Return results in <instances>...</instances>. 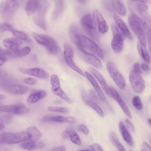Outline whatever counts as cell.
I'll use <instances>...</instances> for the list:
<instances>
[{
	"mask_svg": "<svg viewBox=\"0 0 151 151\" xmlns=\"http://www.w3.org/2000/svg\"><path fill=\"white\" fill-rule=\"evenodd\" d=\"M89 70L97 79L105 92L107 95L111 96L110 88L108 86L105 79L102 75L97 70L92 67H89Z\"/></svg>",
	"mask_w": 151,
	"mask_h": 151,
	"instance_id": "obj_20",
	"label": "cell"
},
{
	"mask_svg": "<svg viewBox=\"0 0 151 151\" xmlns=\"http://www.w3.org/2000/svg\"><path fill=\"white\" fill-rule=\"evenodd\" d=\"M81 96L83 100L87 105L95 110L101 117H104V115L101 108L83 89L81 90Z\"/></svg>",
	"mask_w": 151,
	"mask_h": 151,
	"instance_id": "obj_14",
	"label": "cell"
},
{
	"mask_svg": "<svg viewBox=\"0 0 151 151\" xmlns=\"http://www.w3.org/2000/svg\"><path fill=\"white\" fill-rule=\"evenodd\" d=\"M6 98V96H5L0 94V100H4Z\"/></svg>",
	"mask_w": 151,
	"mask_h": 151,
	"instance_id": "obj_57",
	"label": "cell"
},
{
	"mask_svg": "<svg viewBox=\"0 0 151 151\" xmlns=\"http://www.w3.org/2000/svg\"><path fill=\"white\" fill-rule=\"evenodd\" d=\"M24 81L27 84L31 85L35 84L36 82V81L35 79L30 78H25L24 79Z\"/></svg>",
	"mask_w": 151,
	"mask_h": 151,
	"instance_id": "obj_46",
	"label": "cell"
},
{
	"mask_svg": "<svg viewBox=\"0 0 151 151\" xmlns=\"http://www.w3.org/2000/svg\"><path fill=\"white\" fill-rule=\"evenodd\" d=\"M137 49L139 53L143 60L148 63L150 62V58L149 53L144 45L140 42L137 44Z\"/></svg>",
	"mask_w": 151,
	"mask_h": 151,
	"instance_id": "obj_31",
	"label": "cell"
},
{
	"mask_svg": "<svg viewBox=\"0 0 151 151\" xmlns=\"http://www.w3.org/2000/svg\"><path fill=\"white\" fill-rule=\"evenodd\" d=\"M79 50L81 57L86 62L98 69H101L102 68L101 62L93 54L84 50Z\"/></svg>",
	"mask_w": 151,
	"mask_h": 151,
	"instance_id": "obj_15",
	"label": "cell"
},
{
	"mask_svg": "<svg viewBox=\"0 0 151 151\" xmlns=\"http://www.w3.org/2000/svg\"><path fill=\"white\" fill-rule=\"evenodd\" d=\"M114 18L116 25L122 32L129 39L132 40V35L125 22L117 15H115L114 16Z\"/></svg>",
	"mask_w": 151,
	"mask_h": 151,
	"instance_id": "obj_21",
	"label": "cell"
},
{
	"mask_svg": "<svg viewBox=\"0 0 151 151\" xmlns=\"http://www.w3.org/2000/svg\"><path fill=\"white\" fill-rule=\"evenodd\" d=\"M129 25L139 41L146 46L147 41L146 31L150 28V24L142 19L136 14L132 12L128 18Z\"/></svg>",
	"mask_w": 151,
	"mask_h": 151,
	"instance_id": "obj_2",
	"label": "cell"
},
{
	"mask_svg": "<svg viewBox=\"0 0 151 151\" xmlns=\"http://www.w3.org/2000/svg\"><path fill=\"white\" fill-rule=\"evenodd\" d=\"M148 122L149 123V124L150 125H151V119L150 118H149L148 119Z\"/></svg>",
	"mask_w": 151,
	"mask_h": 151,
	"instance_id": "obj_59",
	"label": "cell"
},
{
	"mask_svg": "<svg viewBox=\"0 0 151 151\" xmlns=\"http://www.w3.org/2000/svg\"><path fill=\"white\" fill-rule=\"evenodd\" d=\"M69 138L71 141L77 145H80L81 143L80 139L76 131L70 129L69 132Z\"/></svg>",
	"mask_w": 151,
	"mask_h": 151,
	"instance_id": "obj_34",
	"label": "cell"
},
{
	"mask_svg": "<svg viewBox=\"0 0 151 151\" xmlns=\"http://www.w3.org/2000/svg\"><path fill=\"white\" fill-rule=\"evenodd\" d=\"M14 29V28L7 23L2 22L0 24V32L7 30L12 31Z\"/></svg>",
	"mask_w": 151,
	"mask_h": 151,
	"instance_id": "obj_40",
	"label": "cell"
},
{
	"mask_svg": "<svg viewBox=\"0 0 151 151\" xmlns=\"http://www.w3.org/2000/svg\"><path fill=\"white\" fill-rule=\"evenodd\" d=\"M55 4V7L53 12L52 17L56 19L62 13L64 7V0H54Z\"/></svg>",
	"mask_w": 151,
	"mask_h": 151,
	"instance_id": "obj_25",
	"label": "cell"
},
{
	"mask_svg": "<svg viewBox=\"0 0 151 151\" xmlns=\"http://www.w3.org/2000/svg\"><path fill=\"white\" fill-rule=\"evenodd\" d=\"M78 129L85 134L87 135L89 133L88 129L86 126L84 124L80 125L78 127Z\"/></svg>",
	"mask_w": 151,
	"mask_h": 151,
	"instance_id": "obj_44",
	"label": "cell"
},
{
	"mask_svg": "<svg viewBox=\"0 0 151 151\" xmlns=\"http://www.w3.org/2000/svg\"><path fill=\"white\" fill-rule=\"evenodd\" d=\"M5 127L4 125L1 124H0V131L3 129Z\"/></svg>",
	"mask_w": 151,
	"mask_h": 151,
	"instance_id": "obj_58",
	"label": "cell"
},
{
	"mask_svg": "<svg viewBox=\"0 0 151 151\" xmlns=\"http://www.w3.org/2000/svg\"><path fill=\"white\" fill-rule=\"evenodd\" d=\"M80 23L83 29L89 35L96 37V24L91 14H87L83 16L81 19Z\"/></svg>",
	"mask_w": 151,
	"mask_h": 151,
	"instance_id": "obj_11",
	"label": "cell"
},
{
	"mask_svg": "<svg viewBox=\"0 0 151 151\" xmlns=\"http://www.w3.org/2000/svg\"><path fill=\"white\" fill-rule=\"evenodd\" d=\"M109 139L112 143L119 150L126 151L124 147L120 142L117 135L113 131H111L110 132Z\"/></svg>",
	"mask_w": 151,
	"mask_h": 151,
	"instance_id": "obj_30",
	"label": "cell"
},
{
	"mask_svg": "<svg viewBox=\"0 0 151 151\" xmlns=\"http://www.w3.org/2000/svg\"><path fill=\"white\" fill-rule=\"evenodd\" d=\"M119 128L124 139L129 146L131 147L133 146V142L132 137L122 121H120L119 122Z\"/></svg>",
	"mask_w": 151,
	"mask_h": 151,
	"instance_id": "obj_23",
	"label": "cell"
},
{
	"mask_svg": "<svg viewBox=\"0 0 151 151\" xmlns=\"http://www.w3.org/2000/svg\"><path fill=\"white\" fill-rule=\"evenodd\" d=\"M76 119L72 117H64L61 116H52L50 121L57 122H66L69 123H74Z\"/></svg>",
	"mask_w": 151,
	"mask_h": 151,
	"instance_id": "obj_33",
	"label": "cell"
},
{
	"mask_svg": "<svg viewBox=\"0 0 151 151\" xmlns=\"http://www.w3.org/2000/svg\"><path fill=\"white\" fill-rule=\"evenodd\" d=\"M45 145L44 142L42 141H29L24 143L20 145L21 147L24 149L34 150L39 149L43 148Z\"/></svg>",
	"mask_w": 151,
	"mask_h": 151,
	"instance_id": "obj_24",
	"label": "cell"
},
{
	"mask_svg": "<svg viewBox=\"0 0 151 151\" xmlns=\"http://www.w3.org/2000/svg\"><path fill=\"white\" fill-rule=\"evenodd\" d=\"M31 136L27 132L4 133L0 134V144H13L29 140Z\"/></svg>",
	"mask_w": 151,
	"mask_h": 151,
	"instance_id": "obj_4",
	"label": "cell"
},
{
	"mask_svg": "<svg viewBox=\"0 0 151 151\" xmlns=\"http://www.w3.org/2000/svg\"><path fill=\"white\" fill-rule=\"evenodd\" d=\"M27 132L30 135L31 137L29 140L30 141H38L42 137V134L38 129L35 126H31L27 129Z\"/></svg>",
	"mask_w": 151,
	"mask_h": 151,
	"instance_id": "obj_29",
	"label": "cell"
},
{
	"mask_svg": "<svg viewBox=\"0 0 151 151\" xmlns=\"http://www.w3.org/2000/svg\"><path fill=\"white\" fill-rule=\"evenodd\" d=\"M19 70L23 73L41 78L46 79L48 76L47 73L40 68H19Z\"/></svg>",
	"mask_w": 151,
	"mask_h": 151,
	"instance_id": "obj_17",
	"label": "cell"
},
{
	"mask_svg": "<svg viewBox=\"0 0 151 151\" xmlns=\"http://www.w3.org/2000/svg\"><path fill=\"white\" fill-rule=\"evenodd\" d=\"M14 35L17 38L22 40L28 39V35L24 32L14 29L11 31Z\"/></svg>",
	"mask_w": 151,
	"mask_h": 151,
	"instance_id": "obj_37",
	"label": "cell"
},
{
	"mask_svg": "<svg viewBox=\"0 0 151 151\" xmlns=\"http://www.w3.org/2000/svg\"><path fill=\"white\" fill-rule=\"evenodd\" d=\"M90 150L102 151L103 150L99 145L94 143L91 145L90 147Z\"/></svg>",
	"mask_w": 151,
	"mask_h": 151,
	"instance_id": "obj_43",
	"label": "cell"
},
{
	"mask_svg": "<svg viewBox=\"0 0 151 151\" xmlns=\"http://www.w3.org/2000/svg\"><path fill=\"white\" fill-rule=\"evenodd\" d=\"M47 109L50 111L62 113H67L68 111L67 108L62 107L50 106Z\"/></svg>",
	"mask_w": 151,
	"mask_h": 151,
	"instance_id": "obj_39",
	"label": "cell"
},
{
	"mask_svg": "<svg viewBox=\"0 0 151 151\" xmlns=\"http://www.w3.org/2000/svg\"><path fill=\"white\" fill-rule=\"evenodd\" d=\"M46 95L45 91L42 90L32 94L28 97L27 102L30 104H33L42 99Z\"/></svg>",
	"mask_w": 151,
	"mask_h": 151,
	"instance_id": "obj_28",
	"label": "cell"
},
{
	"mask_svg": "<svg viewBox=\"0 0 151 151\" xmlns=\"http://www.w3.org/2000/svg\"><path fill=\"white\" fill-rule=\"evenodd\" d=\"M78 2L82 4H84L86 2V0H76Z\"/></svg>",
	"mask_w": 151,
	"mask_h": 151,
	"instance_id": "obj_56",
	"label": "cell"
},
{
	"mask_svg": "<svg viewBox=\"0 0 151 151\" xmlns=\"http://www.w3.org/2000/svg\"><path fill=\"white\" fill-rule=\"evenodd\" d=\"M113 9L120 15L124 16L126 14L125 7L121 0H111Z\"/></svg>",
	"mask_w": 151,
	"mask_h": 151,
	"instance_id": "obj_26",
	"label": "cell"
},
{
	"mask_svg": "<svg viewBox=\"0 0 151 151\" xmlns=\"http://www.w3.org/2000/svg\"><path fill=\"white\" fill-rule=\"evenodd\" d=\"M5 91L10 93L22 95L27 93L29 90V88L26 86L12 84L6 86Z\"/></svg>",
	"mask_w": 151,
	"mask_h": 151,
	"instance_id": "obj_19",
	"label": "cell"
},
{
	"mask_svg": "<svg viewBox=\"0 0 151 151\" xmlns=\"http://www.w3.org/2000/svg\"><path fill=\"white\" fill-rule=\"evenodd\" d=\"M142 69L145 71L149 70L150 68L149 66L146 63H142Z\"/></svg>",
	"mask_w": 151,
	"mask_h": 151,
	"instance_id": "obj_53",
	"label": "cell"
},
{
	"mask_svg": "<svg viewBox=\"0 0 151 151\" xmlns=\"http://www.w3.org/2000/svg\"><path fill=\"white\" fill-rule=\"evenodd\" d=\"M52 116L50 115H47L44 116L43 117L41 120L43 122H47L49 121H50V119Z\"/></svg>",
	"mask_w": 151,
	"mask_h": 151,
	"instance_id": "obj_52",
	"label": "cell"
},
{
	"mask_svg": "<svg viewBox=\"0 0 151 151\" xmlns=\"http://www.w3.org/2000/svg\"><path fill=\"white\" fill-rule=\"evenodd\" d=\"M111 96L113 98L118 104L126 114L132 118L131 113L126 103L116 89L113 87H109Z\"/></svg>",
	"mask_w": 151,
	"mask_h": 151,
	"instance_id": "obj_16",
	"label": "cell"
},
{
	"mask_svg": "<svg viewBox=\"0 0 151 151\" xmlns=\"http://www.w3.org/2000/svg\"><path fill=\"white\" fill-rule=\"evenodd\" d=\"M103 3L105 7L109 11H112L113 9L111 1L109 0H103Z\"/></svg>",
	"mask_w": 151,
	"mask_h": 151,
	"instance_id": "obj_42",
	"label": "cell"
},
{
	"mask_svg": "<svg viewBox=\"0 0 151 151\" xmlns=\"http://www.w3.org/2000/svg\"><path fill=\"white\" fill-rule=\"evenodd\" d=\"M16 0V1H18V0H19V1H21V0Z\"/></svg>",
	"mask_w": 151,
	"mask_h": 151,
	"instance_id": "obj_60",
	"label": "cell"
},
{
	"mask_svg": "<svg viewBox=\"0 0 151 151\" xmlns=\"http://www.w3.org/2000/svg\"><path fill=\"white\" fill-rule=\"evenodd\" d=\"M93 20L97 24L99 31L104 34L108 30V27L103 16L97 9L94 10L93 13Z\"/></svg>",
	"mask_w": 151,
	"mask_h": 151,
	"instance_id": "obj_13",
	"label": "cell"
},
{
	"mask_svg": "<svg viewBox=\"0 0 151 151\" xmlns=\"http://www.w3.org/2000/svg\"><path fill=\"white\" fill-rule=\"evenodd\" d=\"M31 50L29 47L26 46L22 49H19L14 53L17 57H23L28 55L30 52Z\"/></svg>",
	"mask_w": 151,
	"mask_h": 151,
	"instance_id": "obj_35",
	"label": "cell"
},
{
	"mask_svg": "<svg viewBox=\"0 0 151 151\" xmlns=\"http://www.w3.org/2000/svg\"><path fill=\"white\" fill-rule=\"evenodd\" d=\"M106 65L109 75L116 85L120 89H123L125 86V80L115 65L111 62L109 61Z\"/></svg>",
	"mask_w": 151,
	"mask_h": 151,
	"instance_id": "obj_9",
	"label": "cell"
},
{
	"mask_svg": "<svg viewBox=\"0 0 151 151\" xmlns=\"http://www.w3.org/2000/svg\"><path fill=\"white\" fill-rule=\"evenodd\" d=\"M78 28L72 27L70 28L69 34L72 41L79 50L89 51L101 59H103L104 55L99 46L92 40L78 32Z\"/></svg>",
	"mask_w": 151,
	"mask_h": 151,
	"instance_id": "obj_1",
	"label": "cell"
},
{
	"mask_svg": "<svg viewBox=\"0 0 151 151\" xmlns=\"http://www.w3.org/2000/svg\"><path fill=\"white\" fill-rule=\"evenodd\" d=\"M3 43L7 48L14 53L19 49L22 42L17 38H10L4 39Z\"/></svg>",
	"mask_w": 151,
	"mask_h": 151,
	"instance_id": "obj_18",
	"label": "cell"
},
{
	"mask_svg": "<svg viewBox=\"0 0 151 151\" xmlns=\"http://www.w3.org/2000/svg\"><path fill=\"white\" fill-rule=\"evenodd\" d=\"M12 53V52L10 50L4 49L1 48L0 47V55H9Z\"/></svg>",
	"mask_w": 151,
	"mask_h": 151,
	"instance_id": "obj_49",
	"label": "cell"
},
{
	"mask_svg": "<svg viewBox=\"0 0 151 151\" xmlns=\"http://www.w3.org/2000/svg\"><path fill=\"white\" fill-rule=\"evenodd\" d=\"M140 74L132 70L129 76L132 87L136 93H142L145 87V81Z\"/></svg>",
	"mask_w": 151,
	"mask_h": 151,
	"instance_id": "obj_10",
	"label": "cell"
},
{
	"mask_svg": "<svg viewBox=\"0 0 151 151\" xmlns=\"http://www.w3.org/2000/svg\"><path fill=\"white\" fill-rule=\"evenodd\" d=\"M6 61L5 58L0 55V65H3L5 62Z\"/></svg>",
	"mask_w": 151,
	"mask_h": 151,
	"instance_id": "obj_54",
	"label": "cell"
},
{
	"mask_svg": "<svg viewBox=\"0 0 151 151\" xmlns=\"http://www.w3.org/2000/svg\"><path fill=\"white\" fill-rule=\"evenodd\" d=\"M32 35L37 43L45 47L49 53L56 55L59 48L55 41L51 37L46 35L40 34L33 32Z\"/></svg>",
	"mask_w": 151,
	"mask_h": 151,
	"instance_id": "obj_5",
	"label": "cell"
},
{
	"mask_svg": "<svg viewBox=\"0 0 151 151\" xmlns=\"http://www.w3.org/2000/svg\"><path fill=\"white\" fill-rule=\"evenodd\" d=\"M38 0H28L25 6V12L27 15L30 16L35 11L38 4Z\"/></svg>",
	"mask_w": 151,
	"mask_h": 151,
	"instance_id": "obj_27",
	"label": "cell"
},
{
	"mask_svg": "<svg viewBox=\"0 0 151 151\" xmlns=\"http://www.w3.org/2000/svg\"><path fill=\"white\" fill-rule=\"evenodd\" d=\"M63 48L64 58L67 64L72 69L85 77L84 73L74 62V52L71 47L69 44H65L64 45Z\"/></svg>",
	"mask_w": 151,
	"mask_h": 151,
	"instance_id": "obj_8",
	"label": "cell"
},
{
	"mask_svg": "<svg viewBox=\"0 0 151 151\" xmlns=\"http://www.w3.org/2000/svg\"><path fill=\"white\" fill-rule=\"evenodd\" d=\"M132 70L140 74L141 70L139 64L138 63H135L133 65Z\"/></svg>",
	"mask_w": 151,
	"mask_h": 151,
	"instance_id": "obj_45",
	"label": "cell"
},
{
	"mask_svg": "<svg viewBox=\"0 0 151 151\" xmlns=\"http://www.w3.org/2000/svg\"><path fill=\"white\" fill-rule=\"evenodd\" d=\"M29 111V109L23 104L0 106V112H10L20 115L27 113Z\"/></svg>",
	"mask_w": 151,
	"mask_h": 151,
	"instance_id": "obj_12",
	"label": "cell"
},
{
	"mask_svg": "<svg viewBox=\"0 0 151 151\" xmlns=\"http://www.w3.org/2000/svg\"><path fill=\"white\" fill-rule=\"evenodd\" d=\"M66 150V148L64 146H60L55 147L52 149L51 150L52 151H64Z\"/></svg>",
	"mask_w": 151,
	"mask_h": 151,
	"instance_id": "obj_51",
	"label": "cell"
},
{
	"mask_svg": "<svg viewBox=\"0 0 151 151\" xmlns=\"http://www.w3.org/2000/svg\"><path fill=\"white\" fill-rule=\"evenodd\" d=\"M51 83L52 87H60L59 80L58 76L55 74L52 75L51 77Z\"/></svg>",
	"mask_w": 151,
	"mask_h": 151,
	"instance_id": "obj_41",
	"label": "cell"
},
{
	"mask_svg": "<svg viewBox=\"0 0 151 151\" xmlns=\"http://www.w3.org/2000/svg\"><path fill=\"white\" fill-rule=\"evenodd\" d=\"M125 121L127 127L129 129L132 131H134V127L130 121L127 119H126Z\"/></svg>",
	"mask_w": 151,
	"mask_h": 151,
	"instance_id": "obj_48",
	"label": "cell"
},
{
	"mask_svg": "<svg viewBox=\"0 0 151 151\" xmlns=\"http://www.w3.org/2000/svg\"><path fill=\"white\" fill-rule=\"evenodd\" d=\"M6 74V73L4 70L0 69V78L5 76Z\"/></svg>",
	"mask_w": 151,
	"mask_h": 151,
	"instance_id": "obj_55",
	"label": "cell"
},
{
	"mask_svg": "<svg viewBox=\"0 0 151 151\" xmlns=\"http://www.w3.org/2000/svg\"><path fill=\"white\" fill-rule=\"evenodd\" d=\"M142 149L141 151H150L151 148L149 145L146 142H143L142 144Z\"/></svg>",
	"mask_w": 151,
	"mask_h": 151,
	"instance_id": "obj_50",
	"label": "cell"
},
{
	"mask_svg": "<svg viewBox=\"0 0 151 151\" xmlns=\"http://www.w3.org/2000/svg\"><path fill=\"white\" fill-rule=\"evenodd\" d=\"M85 75L93 85L100 99L103 101L106 100L105 96L97 82L92 76L87 72H85Z\"/></svg>",
	"mask_w": 151,
	"mask_h": 151,
	"instance_id": "obj_22",
	"label": "cell"
},
{
	"mask_svg": "<svg viewBox=\"0 0 151 151\" xmlns=\"http://www.w3.org/2000/svg\"><path fill=\"white\" fill-rule=\"evenodd\" d=\"M132 103L134 107L137 110H141L143 108L140 98L138 96H134L132 100Z\"/></svg>",
	"mask_w": 151,
	"mask_h": 151,
	"instance_id": "obj_36",
	"label": "cell"
},
{
	"mask_svg": "<svg viewBox=\"0 0 151 151\" xmlns=\"http://www.w3.org/2000/svg\"><path fill=\"white\" fill-rule=\"evenodd\" d=\"M70 129V128L68 127L63 132L62 137L64 139H67L69 138V132Z\"/></svg>",
	"mask_w": 151,
	"mask_h": 151,
	"instance_id": "obj_47",
	"label": "cell"
},
{
	"mask_svg": "<svg viewBox=\"0 0 151 151\" xmlns=\"http://www.w3.org/2000/svg\"><path fill=\"white\" fill-rule=\"evenodd\" d=\"M137 10L139 14L141 15H145L148 9V6L143 3L138 4L137 6Z\"/></svg>",
	"mask_w": 151,
	"mask_h": 151,
	"instance_id": "obj_38",
	"label": "cell"
},
{
	"mask_svg": "<svg viewBox=\"0 0 151 151\" xmlns=\"http://www.w3.org/2000/svg\"><path fill=\"white\" fill-rule=\"evenodd\" d=\"M49 7V4L46 0H38L37 7L33 14L35 23L43 30L46 31V14Z\"/></svg>",
	"mask_w": 151,
	"mask_h": 151,
	"instance_id": "obj_3",
	"label": "cell"
},
{
	"mask_svg": "<svg viewBox=\"0 0 151 151\" xmlns=\"http://www.w3.org/2000/svg\"><path fill=\"white\" fill-rule=\"evenodd\" d=\"M51 90L55 94L60 96L69 104H71L72 101L65 94L60 87H52Z\"/></svg>",
	"mask_w": 151,
	"mask_h": 151,
	"instance_id": "obj_32",
	"label": "cell"
},
{
	"mask_svg": "<svg viewBox=\"0 0 151 151\" xmlns=\"http://www.w3.org/2000/svg\"><path fill=\"white\" fill-rule=\"evenodd\" d=\"M111 27L113 36L111 42V47L114 52L119 53L123 49L124 41L126 36L116 24H112Z\"/></svg>",
	"mask_w": 151,
	"mask_h": 151,
	"instance_id": "obj_6",
	"label": "cell"
},
{
	"mask_svg": "<svg viewBox=\"0 0 151 151\" xmlns=\"http://www.w3.org/2000/svg\"><path fill=\"white\" fill-rule=\"evenodd\" d=\"M18 1L15 0H6L0 3V14L4 18L11 17L19 7Z\"/></svg>",
	"mask_w": 151,
	"mask_h": 151,
	"instance_id": "obj_7",
	"label": "cell"
}]
</instances>
